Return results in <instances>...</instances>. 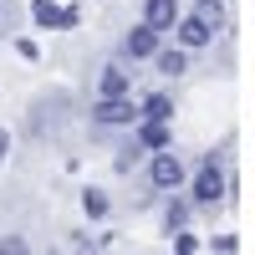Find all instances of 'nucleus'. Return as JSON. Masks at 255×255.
Returning <instances> with one entry per match:
<instances>
[{"label": "nucleus", "instance_id": "nucleus-1", "mask_svg": "<svg viewBox=\"0 0 255 255\" xmlns=\"http://www.w3.org/2000/svg\"><path fill=\"white\" fill-rule=\"evenodd\" d=\"M148 179H153L158 189H179V184H184V163L168 153V148H158V153H153V168H148Z\"/></svg>", "mask_w": 255, "mask_h": 255}, {"label": "nucleus", "instance_id": "nucleus-2", "mask_svg": "<svg viewBox=\"0 0 255 255\" xmlns=\"http://www.w3.org/2000/svg\"><path fill=\"white\" fill-rule=\"evenodd\" d=\"M220 194H225V174H220V163H215V158H204L199 179H194V199H199V204H215Z\"/></svg>", "mask_w": 255, "mask_h": 255}, {"label": "nucleus", "instance_id": "nucleus-3", "mask_svg": "<svg viewBox=\"0 0 255 255\" xmlns=\"http://www.w3.org/2000/svg\"><path fill=\"white\" fill-rule=\"evenodd\" d=\"M31 15H36V26H72L77 20V10L72 5H56V0H31Z\"/></svg>", "mask_w": 255, "mask_h": 255}, {"label": "nucleus", "instance_id": "nucleus-4", "mask_svg": "<svg viewBox=\"0 0 255 255\" xmlns=\"http://www.w3.org/2000/svg\"><path fill=\"white\" fill-rule=\"evenodd\" d=\"M92 118H97V123H108V128H118V123H133L138 108H133V102H123V97H102L97 108H92Z\"/></svg>", "mask_w": 255, "mask_h": 255}, {"label": "nucleus", "instance_id": "nucleus-5", "mask_svg": "<svg viewBox=\"0 0 255 255\" xmlns=\"http://www.w3.org/2000/svg\"><path fill=\"white\" fill-rule=\"evenodd\" d=\"M143 20L163 36V31H174V26H179V5H174V0H148V5H143Z\"/></svg>", "mask_w": 255, "mask_h": 255}, {"label": "nucleus", "instance_id": "nucleus-6", "mask_svg": "<svg viewBox=\"0 0 255 255\" xmlns=\"http://www.w3.org/2000/svg\"><path fill=\"white\" fill-rule=\"evenodd\" d=\"M215 36V26H204L199 15H189V20H179V41H184V51H199L204 41Z\"/></svg>", "mask_w": 255, "mask_h": 255}, {"label": "nucleus", "instance_id": "nucleus-7", "mask_svg": "<svg viewBox=\"0 0 255 255\" xmlns=\"http://www.w3.org/2000/svg\"><path fill=\"white\" fill-rule=\"evenodd\" d=\"M128 56H158V31L148 26V20L138 31H128Z\"/></svg>", "mask_w": 255, "mask_h": 255}, {"label": "nucleus", "instance_id": "nucleus-8", "mask_svg": "<svg viewBox=\"0 0 255 255\" xmlns=\"http://www.w3.org/2000/svg\"><path fill=\"white\" fill-rule=\"evenodd\" d=\"M138 143H143V148H168V128H163V123H143V128H138Z\"/></svg>", "mask_w": 255, "mask_h": 255}, {"label": "nucleus", "instance_id": "nucleus-9", "mask_svg": "<svg viewBox=\"0 0 255 255\" xmlns=\"http://www.w3.org/2000/svg\"><path fill=\"white\" fill-rule=\"evenodd\" d=\"M123 92H128V72L108 67V72H102V97H123Z\"/></svg>", "mask_w": 255, "mask_h": 255}, {"label": "nucleus", "instance_id": "nucleus-10", "mask_svg": "<svg viewBox=\"0 0 255 255\" xmlns=\"http://www.w3.org/2000/svg\"><path fill=\"white\" fill-rule=\"evenodd\" d=\"M168 113H174V102H168L163 92H153V97H148V102H143V118H148V123H163Z\"/></svg>", "mask_w": 255, "mask_h": 255}, {"label": "nucleus", "instance_id": "nucleus-11", "mask_svg": "<svg viewBox=\"0 0 255 255\" xmlns=\"http://www.w3.org/2000/svg\"><path fill=\"white\" fill-rule=\"evenodd\" d=\"M194 15L204 20V26H220V20H225V5H220V0H194Z\"/></svg>", "mask_w": 255, "mask_h": 255}, {"label": "nucleus", "instance_id": "nucleus-12", "mask_svg": "<svg viewBox=\"0 0 255 255\" xmlns=\"http://www.w3.org/2000/svg\"><path fill=\"white\" fill-rule=\"evenodd\" d=\"M184 67H189V56H184V51H158V72H163V77H179Z\"/></svg>", "mask_w": 255, "mask_h": 255}, {"label": "nucleus", "instance_id": "nucleus-13", "mask_svg": "<svg viewBox=\"0 0 255 255\" xmlns=\"http://www.w3.org/2000/svg\"><path fill=\"white\" fill-rule=\"evenodd\" d=\"M82 209H87L92 220H102L108 215V194H102V189H87V194H82Z\"/></svg>", "mask_w": 255, "mask_h": 255}, {"label": "nucleus", "instance_id": "nucleus-14", "mask_svg": "<svg viewBox=\"0 0 255 255\" xmlns=\"http://www.w3.org/2000/svg\"><path fill=\"white\" fill-rule=\"evenodd\" d=\"M0 255H31V245L20 235H5V240H0Z\"/></svg>", "mask_w": 255, "mask_h": 255}, {"label": "nucleus", "instance_id": "nucleus-15", "mask_svg": "<svg viewBox=\"0 0 255 255\" xmlns=\"http://www.w3.org/2000/svg\"><path fill=\"white\" fill-rule=\"evenodd\" d=\"M163 220H168V230H184V220H189V204H168V215H163Z\"/></svg>", "mask_w": 255, "mask_h": 255}, {"label": "nucleus", "instance_id": "nucleus-16", "mask_svg": "<svg viewBox=\"0 0 255 255\" xmlns=\"http://www.w3.org/2000/svg\"><path fill=\"white\" fill-rule=\"evenodd\" d=\"M5 148H10V138H5V133H0V158H5Z\"/></svg>", "mask_w": 255, "mask_h": 255}, {"label": "nucleus", "instance_id": "nucleus-17", "mask_svg": "<svg viewBox=\"0 0 255 255\" xmlns=\"http://www.w3.org/2000/svg\"><path fill=\"white\" fill-rule=\"evenodd\" d=\"M174 255H179V250H174Z\"/></svg>", "mask_w": 255, "mask_h": 255}]
</instances>
